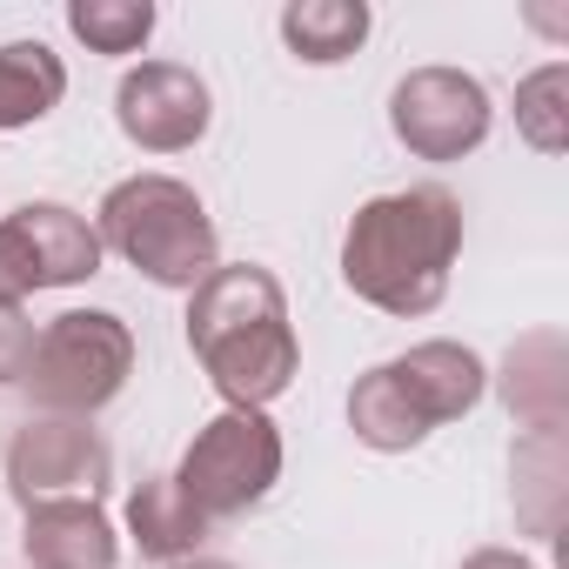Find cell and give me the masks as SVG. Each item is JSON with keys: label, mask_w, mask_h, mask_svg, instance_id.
<instances>
[{"label": "cell", "mask_w": 569, "mask_h": 569, "mask_svg": "<svg viewBox=\"0 0 569 569\" xmlns=\"http://www.w3.org/2000/svg\"><path fill=\"white\" fill-rule=\"evenodd\" d=\"M462 248V208L449 188L376 194L342 234V281L382 316H429L449 296V268Z\"/></svg>", "instance_id": "6da1fadb"}, {"label": "cell", "mask_w": 569, "mask_h": 569, "mask_svg": "<svg viewBox=\"0 0 569 569\" xmlns=\"http://www.w3.org/2000/svg\"><path fill=\"white\" fill-rule=\"evenodd\" d=\"M114 476V449L81 416H34L8 442V489L21 509L34 502H94Z\"/></svg>", "instance_id": "52a82bcc"}, {"label": "cell", "mask_w": 569, "mask_h": 569, "mask_svg": "<svg viewBox=\"0 0 569 569\" xmlns=\"http://www.w3.org/2000/svg\"><path fill=\"white\" fill-rule=\"evenodd\" d=\"M502 402L529 429H562L569 382H562V342L556 336H529L522 349H509V362H502Z\"/></svg>", "instance_id": "4fadbf2b"}, {"label": "cell", "mask_w": 569, "mask_h": 569, "mask_svg": "<svg viewBox=\"0 0 569 569\" xmlns=\"http://www.w3.org/2000/svg\"><path fill=\"white\" fill-rule=\"evenodd\" d=\"M462 569H536L529 556H516V549H476Z\"/></svg>", "instance_id": "44dd1931"}, {"label": "cell", "mask_w": 569, "mask_h": 569, "mask_svg": "<svg viewBox=\"0 0 569 569\" xmlns=\"http://www.w3.org/2000/svg\"><path fill=\"white\" fill-rule=\"evenodd\" d=\"M389 128L422 161H462L489 141V94L462 68H416L389 94Z\"/></svg>", "instance_id": "ba28073f"}, {"label": "cell", "mask_w": 569, "mask_h": 569, "mask_svg": "<svg viewBox=\"0 0 569 569\" xmlns=\"http://www.w3.org/2000/svg\"><path fill=\"white\" fill-rule=\"evenodd\" d=\"M188 349L201 356V369L228 396V409H268L302 369V349L289 329V296L254 261L214 268L188 296Z\"/></svg>", "instance_id": "7a4b0ae2"}, {"label": "cell", "mask_w": 569, "mask_h": 569, "mask_svg": "<svg viewBox=\"0 0 569 569\" xmlns=\"http://www.w3.org/2000/svg\"><path fill=\"white\" fill-rule=\"evenodd\" d=\"M114 121L134 148L148 154H181L208 134L214 121V101H208V81L194 68H174V61H141L121 74L114 88Z\"/></svg>", "instance_id": "9c48e42d"}, {"label": "cell", "mask_w": 569, "mask_h": 569, "mask_svg": "<svg viewBox=\"0 0 569 569\" xmlns=\"http://www.w3.org/2000/svg\"><path fill=\"white\" fill-rule=\"evenodd\" d=\"M174 569H234V562H201V556H194V562H174Z\"/></svg>", "instance_id": "7402d4cb"}, {"label": "cell", "mask_w": 569, "mask_h": 569, "mask_svg": "<svg viewBox=\"0 0 569 569\" xmlns=\"http://www.w3.org/2000/svg\"><path fill=\"white\" fill-rule=\"evenodd\" d=\"M34 356V322L21 309H0V382H21Z\"/></svg>", "instance_id": "ffe728a7"}, {"label": "cell", "mask_w": 569, "mask_h": 569, "mask_svg": "<svg viewBox=\"0 0 569 569\" xmlns=\"http://www.w3.org/2000/svg\"><path fill=\"white\" fill-rule=\"evenodd\" d=\"M68 94V68L48 41H8L0 48V134L34 128L61 108Z\"/></svg>", "instance_id": "7c38bea8"}, {"label": "cell", "mask_w": 569, "mask_h": 569, "mask_svg": "<svg viewBox=\"0 0 569 569\" xmlns=\"http://www.w3.org/2000/svg\"><path fill=\"white\" fill-rule=\"evenodd\" d=\"M21 549L34 569H114L121 562V542L101 502H34Z\"/></svg>", "instance_id": "8fae6325"}, {"label": "cell", "mask_w": 569, "mask_h": 569, "mask_svg": "<svg viewBox=\"0 0 569 569\" xmlns=\"http://www.w3.org/2000/svg\"><path fill=\"white\" fill-rule=\"evenodd\" d=\"M562 88H569V74L562 68H542V74H529L522 81V94H516V121H522V134L542 148V154H556L562 141H569V128H562Z\"/></svg>", "instance_id": "d6986e66"}, {"label": "cell", "mask_w": 569, "mask_h": 569, "mask_svg": "<svg viewBox=\"0 0 569 569\" xmlns=\"http://www.w3.org/2000/svg\"><path fill=\"white\" fill-rule=\"evenodd\" d=\"M134 376V336L108 309H68L34 336L21 389L34 396L41 416H94L108 409Z\"/></svg>", "instance_id": "277c9868"}, {"label": "cell", "mask_w": 569, "mask_h": 569, "mask_svg": "<svg viewBox=\"0 0 569 569\" xmlns=\"http://www.w3.org/2000/svg\"><path fill=\"white\" fill-rule=\"evenodd\" d=\"M101 274V234L61 208V201H28L0 221V309H21L34 289H74Z\"/></svg>", "instance_id": "8992f818"}, {"label": "cell", "mask_w": 569, "mask_h": 569, "mask_svg": "<svg viewBox=\"0 0 569 569\" xmlns=\"http://www.w3.org/2000/svg\"><path fill=\"white\" fill-rule=\"evenodd\" d=\"M349 429H356V442H369V449H382V456H402V449H416V442L429 436V422H422V416L409 409V396L396 389L389 362L369 369V376L349 389Z\"/></svg>", "instance_id": "2e32d148"}, {"label": "cell", "mask_w": 569, "mask_h": 569, "mask_svg": "<svg viewBox=\"0 0 569 569\" xmlns=\"http://www.w3.org/2000/svg\"><path fill=\"white\" fill-rule=\"evenodd\" d=\"M281 41L309 68H336L369 41V8L362 0H296V8H281Z\"/></svg>", "instance_id": "5bb4252c"}, {"label": "cell", "mask_w": 569, "mask_h": 569, "mask_svg": "<svg viewBox=\"0 0 569 569\" xmlns=\"http://www.w3.org/2000/svg\"><path fill=\"white\" fill-rule=\"evenodd\" d=\"M128 529H134L141 556H154V562H181V556L208 536V522H201L194 502L174 489V476H148V482L128 496Z\"/></svg>", "instance_id": "9a60e30c"}, {"label": "cell", "mask_w": 569, "mask_h": 569, "mask_svg": "<svg viewBox=\"0 0 569 569\" xmlns=\"http://www.w3.org/2000/svg\"><path fill=\"white\" fill-rule=\"evenodd\" d=\"M281 476V436L261 409H221L181 456L174 489L194 502L201 522H228L248 516Z\"/></svg>", "instance_id": "5b68a950"}, {"label": "cell", "mask_w": 569, "mask_h": 569, "mask_svg": "<svg viewBox=\"0 0 569 569\" xmlns=\"http://www.w3.org/2000/svg\"><path fill=\"white\" fill-rule=\"evenodd\" d=\"M389 376H396V389L409 396V409H416L429 429L469 416V409L482 402V382H489L482 362H476V349H462V342H422V349L396 356Z\"/></svg>", "instance_id": "30bf717a"}, {"label": "cell", "mask_w": 569, "mask_h": 569, "mask_svg": "<svg viewBox=\"0 0 569 569\" xmlns=\"http://www.w3.org/2000/svg\"><path fill=\"white\" fill-rule=\"evenodd\" d=\"M101 248H114L128 268H141L154 289H201L221 268L214 221L201 194L174 174H128L101 194Z\"/></svg>", "instance_id": "3957f363"}, {"label": "cell", "mask_w": 569, "mask_h": 569, "mask_svg": "<svg viewBox=\"0 0 569 569\" xmlns=\"http://www.w3.org/2000/svg\"><path fill=\"white\" fill-rule=\"evenodd\" d=\"M68 34L94 54H141L154 34V8L148 0H68Z\"/></svg>", "instance_id": "e0dca14e"}, {"label": "cell", "mask_w": 569, "mask_h": 569, "mask_svg": "<svg viewBox=\"0 0 569 569\" xmlns=\"http://www.w3.org/2000/svg\"><path fill=\"white\" fill-rule=\"evenodd\" d=\"M516 502L529 516L536 536L556 529V496H562V429H536L522 449H516Z\"/></svg>", "instance_id": "ac0fdd59"}]
</instances>
